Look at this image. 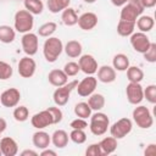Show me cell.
I'll return each mask as SVG.
<instances>
[{
  "label": "cell",
  "instance_id": "obj_23",
  "mask_svg": "<svg viewBox=\"0 0 156 156\" xmlns=\"http://www.w3.org/2000/svg\"><path fill=\"white\" fill-rule=\"evenodd\" d=\"M135 26L138 27L139 32L147 33V32H150L154 28L155 21H154V18L151 16H143V15H140L136 18V21H135Z\"/></svg>",
  "mask_w": 156,
  "mask_h": 156
},
{
  "label": "cell",
  "instance_id": "obj_13",
  "mask_svg": "<svg viewBox=\"0 0 156 156\" xmlns=\"http://www.w3.org/2000/svg\"><path fill=\"white\" fill-rule=\"evenodd\" d=\"M37 69V63L32 56H24L18 62V74L22 78H30L34 76Z\"/></svg>",
  "mask_w": 156,
  "mask_h": 156
},
{
  "label": "cell",
  "instance_id": "obj_12",
  "mask_svg": "<svg viewBox=\"0 0 156 156\" xmlns=\"http://www.w3.org/2000/svg\"><path fill=\"white\" fill-rule=\"evenodd\" d=\"M78 65H79L80 71L83 73H85L87 76H93L94 73H96V71L99 68L98 67V61L90 54L80 55L79 60H78Z\"/></svg>",
  "mask_w": 156,
  "mask_h": 156
},
{
  "label": "cell",
  "instance_id": "obj_29",
  "mask_svg": "<svg viewBox=\"0 0 156 156\" xmlns=\"http://www.w3.org/2000/svg\"><path fill=\"white\" fill-rule=\"evenodd\" d=\"M134 28H135V22L119 20L117 24V33L121 37H129L134 33Z\"/></svg>",
  "mask_w": 156,
  "mask_h": 156
},
{
  "label": "cell",
  "instance_id": "obj_26",
  "mask_svg": "<svg viewBox=\"0 0 156 156\" xmlns=\"http://www.w3.org/2000/svg\"><path fill=\"white\" fill-rule=\"evenodd\" d=\"M88 105L90 106L91 111H101L105 107V96L100 93H93L91 95H89Z\"/></svg>",
  "mask_w": 156,
  "mask_h": 156
},
{
  "label": "cell",
  "instance_id": "obj_27",
  "mask_svg": "<svg viewBox=\"0 0 156 156\" xmlns=\"http://www.w3.org/2000/svg\"><path fill=\"white\" fill-rule=\"evenodd\" d=\"M129 58L127 55L124 54H116L112 58V67L116 69V71H119V72H123V71H127V68L129 67Z\"/></svg>",
  "mask_w": 156,
  "mask_h": 156
},
{
  "label": "cell",
  "instance_id": "obj_19",
  "mask_svg": "<svg viewBox=\"0 0 156 156\" xmlns=\"http://www.w3.org/2000/svg\"><path fill=\"white\" fill-rule=\"evenodd\" d=\"M32 141H33V145L37 147V149H46L49 147L50 143H51V135H49L46 132L41 130V129H38V132H35L32 136Z\"/></svg>",
  "mask_w": 156,
  "mask_h": 156
},
{
  "label": "cell",
  "instance_id": "obj_2",
  "mask_svg": "<svg viewBox=\"0 0 156 156\" xmlns=\"http://www.w3.org/2000/svg\"><path fill=\"white\" fill-rule=\"evenodd\" d=\"M13 24H15V29L20 33H28L32 30L33 26H34V17L33 15L27 11V10H18L15 13V18H13Z\"/></svg>",
  "mask_w": 156,
  "mask_h": 156
},
{
  "label": "cell",
  "instance_id": "obj_39",
  "mask_svg": "<svg viewBox=\"0 0 156 156\" xmlns=\"http://www.w3.org/2000/svg\"><path fill=\"white\" fill-rule=\"evenodd\" d=\"M144 99H146L150 104H156V85L150 84L144 89Z\"/></svg>",
  "mask_w": 156,
  "mask_h": 156
},
{
  "label": "cell",
  "instance_id": "obj_33",
  "mask_svg": "<svg viewBox=\"0 0 156 156\" xmlns=\"http://www.w3.org/2000/svg\"><path fill=\"white\" fill-rule=\"evenodd\" d=\"M56 29H57V24H56L55 22L50 21V22H46V23L41 24V26L38 28V34H39L40 37L49 38V37H51V35L56 32Z\"/></svg>",
  "mask_w": 156,
  "mask_h": 156
},
{
  "label": "cell",
  "instance_id": "obj_20",
  "mask_svg": "<svg viewBox=\"0 0 156 156\" xmlns=\"http://www.w3.org/2000/svg\"><path fill=\"white\" fill-rule=\"evenodd\" d=\"M68 139H69V136H68L67 132L63 130V129H57V130H55V132L52 133V135H51V143H52L54 146L57 147V149H63V147H66L67 144H68Z\"/></svg>",
  "mask_w": 156,
  "mask_h": 156
},
{
  "label": "cell",
  "instance_id": "obj_30",
  "mask_svg": "<svg viewBox=\"0 0 156 156\" xmlns=\"http://www.w3.org/2000/svg\"><path fill=\"white\" fill-rule=\"evenodd\" d=\"M71 4V0H48L46 6L51 13H58L62 12L65 9H67Z\"/></svg>",
  "mask_w": 156,
  "mask_h": 156
},
{
  "label": "cell",
  "instance_id": "obj_18",
  "mask_svg": "<svg viewBox=\"0 0 156 156\" xmlns=\"http://www.w3.org/2000/svg\"><path fill=\"white\" fill-rule=\"evenodd\" d=\"M48 80L51 85L54 87H61L63 84H66L68 82V76L63 72V69H58V68H55V69H51L48 74Z\"/></svg>",
  "mask_w": 156,
  "mask_h": 156
},
{
  "label": "cell",
  "instance_id": "obj_53",
  "mask_svg": "<svg viewBox=\"0 0 156 156\" xmlns=\"http://www.w3.org/2000/svg\"><path fill=\"white\" fill-rule=\"evenodd\" d=\"M0 134H1V133H0Z\"/></svg>",
  "mask_w": 156,
  "mask_h": 156
},
{
  "label": "cell",
  "instance_id": "obj_42",
  "mask_svg": "<svg viewBox=\"0 0 156 156\" xmlns=\"http://www.w3.org/2000/svg\"><path fill=\"white\" fill-rule=\"evenodd\" d=\"M85 155H87V156H102L99 143H96V144H90V145L87 147V150H85Z\"/></svg>",
  "mask_w": 156,
  "mask_h": 156
},
{
  "label": "cell",
  "instance_id": "obj_6",
  "mask_svg": "<svg viewBox=\"0 0 156 156\" xmlns=\"http://www.w3.org/2000/svg\"><path fill=\"white\" fill-rule=\"evenodd\" d=\"M108 128H110L111 135L118 140V139H122V138L127 136V135L132 132V129H133V123H132V121H130L129 118L123 117V118L118 119L117 122H115V123H113L111 127H108Z\"/></svg>",
  "mask_w": 156,
  "mask_h": 156
},
{
  "label": "cell",
  "instance_id": "obj_1",
  "mask_svg": "<svg viewBox=\"0 0 156 156\" xmlns=\"http://www.w3.org/2000/svg\"><path fill=\"white\" fill-rule=\"evenodd\" d=\"M62 51H63V44H62L61 39H58L56 37H49L44 41L43 54L48 62H50V63L55 62Z\"/></svg>",
  "mask_w": 156,
  "mask_h": 156
},
{
  "label": "cell",
  "instance_id": "obj_15",
  "mask_svg": "<svg viewBox=\"0 0 156 156\" xmlns=\"http://www.w3.org/2000/svg\"><path fill=\"white\" fill-rule=\"evenodd\" d=\"M78 26L83 30H91L98 24V16L94 12H84L78 17Z\"/></svg>",
  "mask_w": 156,
  "mask_h": 156
},
{
  "label": "cell",
  "instance_id": "obj_52",
  "mask_svg": "<svg viewBox=\"0 0 156 156\" xmlns=\"http://www.w3.org/2000/svg\"><path fill=\"white\" fill-rule=\"evenodd\" d=\"M1 155H2V154H1V150H0V156H1Z\"/></svg>",
  "mask_w": 156,
  "mask_h": 156
},
{
  "label": "cell",
  "instance_id": "obj_10",
  "mask_svg": "<svg viewBox=\"0 0 156 156\" xmlns=\"http://www.w3.org/2000/svg\"><path fill=\"white\" fill-rule=\"evenodd\" d=\"M96 85H98V79L94 76H88L77 84L76 89H77V93L79 96L87 98L95 91Z\"/></svg>",
  "mask_w": 156,
  "mask_h": 156
},
{
  "label": "cell",
  "instance_id": "obj_25",
  "mask_svg": "<svg viewBox=\"0 0 156 156\" xmlns=\"http://www.w3.org/2000/svg\"><path fill=\"white\" fill-rule=\"evenodd\" d=\"M61 20H62V22H63L65 26L72 27V26L77 24V22H78V15H77V12H76L74 9H72V7L68 6L67 9H65L62 11Z\"/></svg>",
  "mask_w": 156,
  "mask_h": 156
},
{
  "label": "cell",
  "instance_id": "obj_22",
  "mask_svg": "<svg viewBox=\"0 0 156 156\" xmlns=\"http://www.w3.org/2000/svg\"><path fill=\"white\" fill-rule=\"evenodd\" d=\"M140 16V13L136 11V9L134 6H132L130 4H126L122 6V10H121V13H119V17L121 20H124V21H130V22H135L136 18Z\"/></svg>",
  "mask_w": 156,
  "mask_h": 156
},
{
  "label": "cell",
  "instance_id": "obj_9",
  "mask_svg": "<svg viewBox=\"0 0 156 156\" xmlns=\"http://www.w3.org/2000/svg\"><path fill=\"white\" fill-rule=\"evenodd\" d=\"M127 100L132 105H139L144 100V89L140 83H132L129 82L126 88Z\"/></svg>",
  "mask_w": 156,
  "mask_h": 156
},
{
  "label": "cell",
  "instance_id": "obj_24",
  "mask_svg": "<svg viewBox=\"0 0 156 156\" xmlns=\"http://www.w3.org/2000/svg\"><path fill=\"white\" fill-rule=\"evenodd\" d=\"M99 145H100L102 155H110V154L115 152L116 149H117V139L113 138L112 135L111 136H106L99 143Z\"/></svg>",
  "mask_w": 156,
  "mask_h": 156
},
{
  "label": "cell",
  "instance_id": "obj_45",
  "mask_svg": "<svg viewBox=\"0 0 156 156\" xmlns=\"http://www.w3.org/2000/svg\"><path fill=\"white\" fill-rule=\"evenodd\" d=\"M144 155L145 156H154L156 155V145L155 144H149L144 151Z\"/></svg>",
  "mask_w": 156,
  "mask_h": 156
},
{
  "label": "cell",
  "instance_id": "obj_37",
  "mask_svg": "<svg viewBox=\"0 0 156 156\" xmlns=\"http://www.w3.org/2000/svg\"><path fill=\"white\" fill-rule=\"evenodd\" d=\"M12 73H13L12 66L5 61H0V79L6 80L12 77Z\"/></svg>",
  "mask_w": 156,
  "mask_h": 156
},
{
  "label": "cell",
  "instance_id": "obj_47",
  "mask_svg": "<svg viewBox=\"0 0 156 156\" xmlns=\"http://www.w3.org/2000/svg\"><path fill=\"white\" fill-rule=\"evenodd\" d=\"M39 155H40V156H56L57 154H56V151H54V150L46 147V149H43Z\"/></svg>",
  "mask_w": 156,
  "mask_h": 156
},
{
  "label": "cell",
  "instance_id": "obj_11",
  "mask_svg": "<svg viewBox=\"0 0 156 156\" xmlns=\"http://www.w3.org/2000/svg\"><path fill=\"white\" fill-rule=\"evenodd\" d=\"M21 100V93L17 88H9L0 95V104L5 107H16Z\"/></svg>",
  "mask_w": 156,
  "mask_h": 156
},
{
  "label": "cell",
  "instance_id": "obj_7",
  "mask_svg": "<svg viewBox=\"0 0 156 156\" xmlns=\"http://www.w3.org/2000/svg\"><path fill=\"white\" fill-rule=\"evenodd\" d=\"M21 44H22V49L27 56H33L38 52L39 39L35 33H32V32L24 33L21 39Z\"/></svg>",
  "mask_w": 156,
  "mask_h": 156
},
{
  "label": "cell",
  "instance_id": "obj_5",
  "mask_svg": "<svg viewBox=\"0 0 156 156\" xmlns=\"http://www.w3.org/2000/svg\"><path fill=\"white\" fill-rule=\"evenodd\" d=\"M77 84H78L77 80H72V82H67L66 84L56 88V90L52 94V99L56 106H65L71 98V93L73 89H76Z\"/></svg>",
  "mask_w": 156,
  "mask_h": 156
},
{
  "label": "cell",
  "instance_id": "obj_17",
  "mask_svg": "<svg viewBox=\"0 0 156 156\" xmlns=\"http://www.w3.org/2000/svg\"><path fill=\"white\" fill-rule=\"evenodd\" d=\"M98 80H100L101 83H105V84H108V83H112L116 80V69L112 67V66H107V65H104L101 67L98 68Z\"/></svg>",
  "mask_w": 156,
  "mask_h": 156
},
{
  "label": "cell",
  "instance_id": "obj_32",
  "mask_svg": "<svg viewBox=\"0 0 156 156\" xmlns=\"http://www.w3.org/2000/svg\"><path fill=\"white\" fill-rule=\"evenodd\" d=\"M23 5L27 11H29L32 15H40L44 10V4L41 0H24Z\"/></svg>",
  "mask_w": 156,
  "mask_h": 156
},
{
  "label": "cell",
  "instance_id": "obj_4",
  "mask_svg": "<svg viewBox=\"0 0 156 156\" xmlns=\"http://www.w3.org/2000/svg\"><path fill=\"white\" fill-rule=\"evenodd\" d=\"M133 121L141 129H149L154 124V117L146 106L139 105L133 110Z\"/></svg>",
  "mask_w": 156,
  "mask_h": 156
},
{
  "label": "cell",
  "instance_id": "obj_16",
  "mask_svg": "<svg viewBox=\"0 0 156 156\" xmlns=\"http://www.w3.org/2000/svg\"><path fill=\"white\" fill-rule=\"evenodd\" d=\"M0 150L4 156H15L18 152V145L11 136H4L0 139Z\"/></svg>",
  "mask_w": 156,
  "mask_h": 156
},
{
  "label": "cell",
  "instance_id": "obj_3",
  "mask_svg": "<svg viewBox=\"0 0 156 156\" xmlns=\"http://www.w3.org/2000/svg\"><path fill=\"white\" fill-rule=\"evenodd\" d=\"M108 127H110V119H108L107 115H105L100 111H96V113L90 116L89 129L94 135H96V136L104 135L107 132Z\"/></svg>",
  "mask_w": 156,
  "mask_h": 156
},
{
  "label": "cell",
  "instance_id": "obj_21",
  "mask_svg": "<svg viewBox=\"0 0 156 156\" xmlns=\"http://www.w3.org/2000/svg\"><path fill=\"white\" fill-rule=\"evenodd\" d=\"M63 50H65V52L68 57L76 58V57H79L82 55L83 48H82V44L78 40H69L63 46Z\"/></svg>",
  "mask_w": 156,
  "mask_h": 156
},
{
  "label": "cell",
  "instance_id": "obj_14",
  "mask_svg": "<svg viewBox=\"0 0 156 156\" xmlns=\"http://www.w3.org/2000/svg\"><path fill=\"white\" fill-rule=\"evenodd\" d=\"M30 123L32 126L35 128V129H44L51 124H54V121H52V116L51 113L46 110H43L38 113H35L32 118H30Z\"/></svg>",
  "mask_w": 156,
  "mask_h": 156
},
{
  "label": "cell",
  "instance_id": "obj_44",
  "mask_svg": "<svg viewBox=\"0 0 156 156\" xmlns=\"http://www.w3.org/2000/svg\"><path fill=\"white\" fill-rule=\"evenodd\" d=\"M128 4H130L132 6H134V7L136 9V11H138L140 15H141V13L144 12V10H145L144 6L141 5V1H140V0H129Z\"/></svg>",
  "mask_w": 156,
  "mask_h": 156
},
{
  "label": "cell",
  "instance_id": "obj_43",
  "mask_svg": "<svg viewBox=\"0 0 156 156\" xmlns=\"http://www.w3.org/2000/svg\"><path fill=\"white\" fill-rule=\"evenodd\" d=\"M69 127L72 128V129H85L87 127H88V122L84 119V118H79V117H77L76 119H73L71 123H69Z\"/></svg>",
  "mask_w": 156,
  "mask_h": 156
},
{
  "label": "cell",
  "instance_id": "obj_31",
  "mask_svg": "<svg viewBox=\"0 0 156 156\" xmlns=\"http://www.w3.org/2000/svg\"><path fill=\"white\" fill-rule=\"evenodd\" d=\"M127 79L132 83H140L144 79V72L138 66H129L127 68Z\"/></svg>",
  "mask_w": 156,
  "mask_h": 156
},
{
  "label": "cell",
  "instance_id": "obj_8",
  "mask_svg": "<svg viewBox=\"0 0 156 156\" xmlns=\"http://www.w3.org/2000/svg\"><path fill=\"white\" fill-rule=\"evenodd\" d=\"M129 37H130L129 41H130L132 48H133L136 52H139V54H144V52L149 49V46H150V44H151L150 38L146 35V33L136 32V33H133V34L129 35Z\"/></svg>",
  "mask_w": 156,
  "mask_h": 156
},
{
  "label": "cell",
  "instance_id": "obj_41",
  "mask_svg": "<svg viewBox=\"0 0 156 156\" xmlns=\"http://www.w3.org/2000/svg\"><path fill=\"white\" fill-rule=\"evenodd\" d=\"M48 111H49V112L51 113V116H52L54 124H57V123H60V122L62 121L63 113H62V111H61L60 107H57V106H51V107H48Z\"/></svg>",
  "mask_w": 156,
  "mask_h": 156
},
{
  "label": "cell",
  "instance_id": "obj_36",
  "mask_svg": "<svg viewBox=\"0 0 156 156\" xmlns=\"http://www.w3.org/2000/svg\"><path fill=\"white\" fill-rule=\"evenodd\" d=\"M69 139L76 144H83L87 140V134L83 129H72L69 133Z\"/></svg>",
  "mask_w": 156,
  "mask_h": 156
},
{
  "label": "cell",
  "instance_id": "obj_48",
  "mask_svg": "<svg viewBox=\"0 0 156 156\" xmlns=\"http://www.w3.org/2000/svg\"><path fill=\"white\" fill-rule=\"evenodd\" d=\"M39 154L34 150H30V149H26L21 152V156H38Z\"/></svg>",
  "mask_w": 156,
  "mask_h": 156
},
{
  "label": "cell",
  "instance_id": "obj_35",
  "mask_svg": "<svg viewBox=\"0 0 156 156\" xmlns=\"http://www.w3.org/2000/svg\"><path fill=\"white\" fill-rule=\"evenodd\" d=\"M13 118L17 122H24L29 118V111L26 106L21 105V106H16V108L13 110Z\"/></svg>",
  "mask_w": 156,
  "mask_h": 156
},
{
  "label": "cell",
  "instance_id": "obj_38",
  "mask_svg": "<svg viewBox=\"0 0 156 156\" xmlns=\"http://www.w3.org/2000/svg\"><path fill=\"white\" fill-rule=\"evenodd\" d=\"M79 71H80L79 65H78L77 62H74V61H69V62H67V63L63 66V72H65L68 77H74V76H77Z\"/></svg>",
  "mask_w": 156,
  "mask_h": 156
},
{
  "label": "cell",
  "instance_id": "obj_34",
  "mask_svg": "<svg viewBox=\"0 0 156 156\" xmlns=\"http://www.w3.org/2000/svg\"><path fill=\"white\" fill-rule=\"evenodd\" d=\"M74 115L79 118H84L87 119L88 117L91 116V108L90 106L88 105V102H78L76 106H74Z\"/></svg>",
  "mask_w": 156,
  "mask_h": 156
},
{
  "label": "cell",
  "instance_id": "obj_49",
  "mask_svg": "<svg viewBox=\"0 0 156 156\" xmlns=\"http://www.w3.org/2000/svg\"><path fill=\"white\" fill-rule=\"evenodd\" d=\"M128 1H129V0H111V2H112L115 6H117V7H122V6L126 5Z\"/></svg>",
  "mask_w": 156,
  "mask_h": 156
},
{
  "label": "cell",
  "instance_id": "obj_46",
  "mask_svg": "<svg viewBox=\"0 0 156 156\" xmlns=\"http://www.w3.org/2000/svg\"><path fill=\"white\" fill-rule=\"evenodd\" d=\"M144 9H151L156 5V0H140Z\"/></svg>",
  "mask_w": 156,
  "mask_h": 156
},
{
  "label": "cell",
  "instance_id": "obj_40",
  "mask_svg": "<svg viewBox=\"0 0 156 156\" xmlns=\"http://www.w3.org/2000/svg\"><path fill=\"white\" fill-rule=\"evenodd\" d=\"M143 55H144L145 61H147L150 63H155L156 62V44L155 43H151L150 46H149V49Z\"/></svg>",
  "mask_w": 156,
  "mask_h": 156
},
{
  "label": "cell",
  "instance_id": "obj_51",
  "mask_svg": "<svg viewBox=\"0 0 156 156\" xmlns=\"http://www.w3.org/2000/svg\"><path fill=\"white\" fill-rule=\"evenodd\" d=\"M84 2H87V4H93V2H95L96 0H83Z\"/></svg>",
  "mask_w": 156,
  "mask_h": 156
},
{
  "label": "cell",
  "instance_id": "obj_50",
  "mask_svg": "<svg viewBox=\"0 0 156 156\" xmlns=\"http://www.w3.org/2000/svg\"><path fill=\"white\" fill-rule=\"evenodd\" d=\"M6 127H7L6 119H5V118H2V117H0V133H2V132L6 129Z\"/></svg>",
  "mask_w": 156,
  "mask_h": 156
},
{
  "label": "cell",
  "instance_id": "obj_28",
  "mask_svg": "<svg viewBox=\"0 0 156 156\" xmlns=\"http://www.w3.org/2000/svg\"><path fill=\"white\" fill-rule=\"evenodd\" d=\"M16 38V32L7 24L0 26V41L4 44H11Z\"/></svg>",
  "mask_w": 156,
  "mask_h": 156
}]
</instances>
